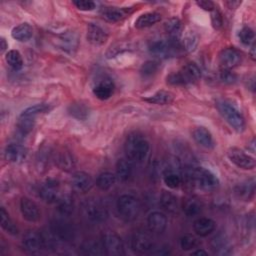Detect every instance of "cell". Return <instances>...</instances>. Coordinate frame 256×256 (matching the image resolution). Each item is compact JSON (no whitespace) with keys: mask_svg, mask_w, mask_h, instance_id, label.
I'll list each match as a JSON object with an SVG mask.
<instances>
[{"mask_svg":"<svg viewBox=\"0 0 256 256\" xmlns=\"http://www.w3.org/2000/svg\"><path fill=\"white\" fill-rule=\"evenodd\" d=\"M27 156V149L17 143H11L6 146L5 151H4V157L5 159L14 164H19L24 161V159Z\"/></svg>","mask_w":256,"mask_h":256,"instance_id":"cell-21","label":"cell"},{"mask_svg":"<svg viewBox=\"0 0 256 256\" xmlns=\"http://www.w3.org/2000/svg\"><path fill=\"white\" fill-rule=\"evenodd\" d=\"M199 244L200 242L198 238L193 234H189V233L183 234L179 239V246L184 251L196 249L199 246Z\"/></svg>","mask_w":256,"mask_h":256,"instance_id":"cell-42","label":"cell"},{"mask_svg":"<svg viewBox=\"0 0 256 256\" xmlns=\"http://www.w3.org/2000/svg\"><path fill=\"white\" fill-rule=\"evenodd\" d=\"M116 209L122 220L133 222L140 214L141 203L140 200L132 194H122L116 201Z\"/></svg>","mask_w":256,"mask_h":256,"instance_id":"cell-5","label":"cell"},{"mask_svg":"<svg viewBox=\"0 0 256 256\" xmlns=\"http://www.w3.org/2000/svg\"><path fill=\"white\" fill-rule=\"evenodd\" d=\"M57 210L59 214L63 217H68L72 214L74 210V200L69 194L60 195L57 200Z\"/></svg>","mask_w":256,"mask_h":256,"instance_id":"cell-35","label":"cell"},{"mask_svg":"<svg viewBox=\"0 0 256 256\" xmlns=\"http://www.w3.org/2000/svg\"><path fill=\"white\" fill-rule=\"evenodd\" d=\"M201 77L200 68L192 62L184 65L178 72L171 73L167 76V83L174 86L187 85L196 83Z\"/></svg>","mask_w":256,"mask_h":256,"instance_id":"cell-6","label":"cell"},{"mask_svg":"<svg viewBox=\"0 0 256 256\" xmlns=\"http://www.w3.org/2000/svg\"><path fill=\"white\" fill-rule=\"evenodd\" d=\"M81 210L86 219L94 223H101L108 219L109 212L106 205L99 199L89 198L82 202Z\"/></svg>","mask_w":256,"mask_h":256,"instance_id":"cell-7","label":"cell"},{"mask_svg":"<svg viewBox=\"0 0 256 256\" xmlns=\"http://www.w3.org/2000/svg\"><path fill=\"white\" fill-rule=\"evenodd\" d=\"M254 38H255V33L253 29L250 27H243L240 32H239V39L242 44L244 45H250L254 43Z\"/></svg>","mask_w":256,"mask_h":256,"instance_id":"cell-49","label":"cell"},{"mask_svg":"<svg viewBox=\"0 0 256 256\" xmlns=\"http://www.w3.org/2000/svg\"><path fill=\"white\" fill-rule=\"evenodd\" d=\"M22 246L29 253H37L41 249H44L41 232L39 233L34 230L27 231L23 236Z\"/></svg>","mask_w":256,"mask_h":256,"instance_id":"cell-17","label":"cell"},{"mask_svg":"<svg viewBox=\"0 0 256 256\" xmlns=\"http://www.w3.org/2000/svg\"><path fill=\"white\" fill-rule=\"evenodd\" d=\"M80 253L84 255H103L105 254L103 245L101 240L100 241H95V240H88L82 243L80 246Z\"/></svg>","mask_w":256,"mask_h":256,"instance_id":"cell-34","label":"cell"},{"mask_svg":"<svg viewBox=\"0 0 256 256\" xmlns=\"http://www.w3.org/2000/svg\"><path fill=\"white\" fill-rule=\"evenodd\" d=\"M210 248L214 254L220 256L230 255L233 251V247L228 236L223 232H219L211 238Z\"/></svg>","mask_w":256,"mask_h":256,"instance_id":"cell-13","label":"cell"},{"mask_svg":"<svg viewBox=\"0 0 256 256\" xmlns=\"http://www.w3.org/2000/svg\"><path fill=\"white\" fill-rule=\"evenodd\" d=\"M251 57H252V59H255V44L253 43L252 44V47H251Z\"/></svg>","mask_w":256,"mask_h":256,"instance_id":"cell-58","label":"cell"},{"mask_svg":"<svg viewBox=\"0 0 256 256\" xmlns=\"http://www.w3.org/2000/svg\"><path fill=\"white\" fill-rule=\"evenodd\" d=\"M0 42H1V43H0V48H1V52L3 53V52H4V51H5V50H6L7 48H8V44L6 43V40H5V39H4L3 37L1 38Z\"/></svg>","mask_w":256,"mask_h":256,"instance_id":"cell-55","label":"cell"},{"mask_svg":"<svg viewBox=\"0 0 256 256\" xmlns=\"http://www.w3.org/2000/svg\"><path fill=\"white\" fill-rule=\"evenodd\" d=\"M101 242L105 254L110 256H121L125 254L123 241L117 233L113 231L105 232L101 237Z\"/></svg>","mask_w":256,"mask_h":256,"instance_id":"cell-10","label":"cell"},{"mask_svg":"<svg viewBox=\"0 0 256 256\" xmlns=\"http://www.w3.org/2000/svg\"><path fill=\"white\" fill-rule=\"evenodd\" d=\"M161 20V15L157 12H146L141 14L135 21V27L138 29H144L154 24L158 23Z\"/></svg>","mask_w":256,"mask_h":256,"instance_id":"cell-33","label":"cell"},{"mask_svg":"<svg viewBox=\"0 0 256 256\" xmlns=\"http://www.w3.org/2000/svg\"><path fill=\"white\" fill-rule=\"evenodd\" d=\"M182 181L204 191L215 190L219 186L218 177L209 169L203 167H188L181 172Z\"/></svg>","mask_w":256,"mask_h":256,"instance_id":"cell-1","label":"cell"},{"mask_svg":"<svg viewBox=\"0 0 256 256\" xmlns=\"http://www.w3.org/2000/svg\"><path fill=\"white\" fill-rule=\"evenodd\" d=\"M198 42H199V38L198 35L191 29H188L184 35V39H183V43H182V47L183 49H185L188 52H192L196 49V47L198 46Z\"/></svg>","mask_w":256,"mask_h":256,"instance_id":"cell-44","label":"cell"},{"mask_svg":"<svg viewBox=\"0 0 256 256\" xmlns=\"http://www.w3.org/2000/svg\"><path fill=\"white\" fill-rule=\"evenodd\" d=\"M196 4L202 8L203 10L205 11H213L214 8H215V5L212 1H207V0H200V1H197Z\"/></svg>","mask_w":256,"mask_h":256,"instance_id":"cell-52","label":"cell"},{"mask_svg":"<svg viewBox=\"0 0 256 256\" xmlns=\"http://www.w3.org/2000/svg\"><path fill=\"white\" fill-rule=\"evenodd\" d=\"M35 118H30V117H19L18 123H17V129L20 132L21 135H27L29 134L33 127H34V123H35Z\"/></svg>","mask_w":256,"mask_h":256,"instance_id":"cell-46","label":"cell"},{"mask_svg":"<svg viewBox=\"0 0 256 256\" xmlns=\"http://www.w3.org/2000/svg\"><path fill=\"white\" fill-rule=\"evenodd\" d=\"M182 44L179 39L167 38V39H153L148 44L149 52L157 58L165 59L176 56L181 50Z\"/></svg>","mask_w":256,"mask_h":256,"instance_id":"cell-3","label":"cell"},{"mask_svg":"<svg viewBox=\"0 0 256 256\" xmlns=\"http://www.w3.org/2000/svg\"><path fill=\"white\" fill-rule=\"evenodd\" d=\"M234 193L239 199L243 201H250L255 194V180L251 178L238 183L234 188Z\"/></svg>","mask_w":256,"mask_h":256,"instance_id":"cell-24","label":"cell"},{"mask_svg":"<svg viewBox=\"0 0 256 256\" xmlns=\"http://www.w3.org/2000/svg\"><path fill=\"white\" fill-rule=\"evenodd\" d=\"M49 109H50V107H49L48 104L39 103V104H35V105H33V106H30V107L26 108L24 111H22V113L20 114V116H22V117L35 118L37 115L49 111Z\"/></svg>","mask_w":256,"mask_h":256,"instance_id":"cell-45","label":"cell"},{"mask_svg":"<svg viewBox=\"0 0 256 256\" xmlns=\"http://www.w3.org/2000/svg\"><path fill=\"white\" fill-rule=\"evenodd\" d=\"M0 225L3 230H5L10 235H17L18 234V228L9 216L8 212L5 210L4 207L0 208Z\"/></svg>","mask_w":256,"mask_h":256,"instance_id":"cell-37","label":"cell"},{"mask_svg":"<svg viewBox=\"0 0 256 256\" xmlns=\"http://www.w3.org/2000/svg\"><path fill=\"white\" fill-rule=\"evenodd\" d=\"M160 205L162 208L172 214H175L178 212L180 208V203L178 200V197L174 195L171 192L163 191L160 196Z\"/></svg>","mask_w":256,"mask_h":256,"instance_id":"cell-29","label":"cell"},{"mask_svg":"<svg viewBox=\"0 0 256 256\" xmlns=\"http://www.w3.org/2000/svg\"><path fill=\"white\" fill-rule=\"evenodd\" d=\"M227 156L229 160L238 168H241L244 170H252L255 168V165H256L255 159L239 148H236V147L230 148L227 151Z\"/></svg>","mask_w":256,"mask_h":256,"instance_id":"cell-11","label":"cell"},{"mask_svg":"<svg viewBox=\"0 0 256 256\" xmlns=\"http://www.w3.org/2000/svg\"><path fill=\"white\" fill-rule=\"evenodd\" d=\"M155 247L154 240L150 232L144 229L136 230L131 236V248L136 253L146 254L153 250Z\"/></svg>","mask_w":256,"mask_h":256,"instance_id":"cell-9","label":"cell"},{"mask_svg":"<svg viewBox=\"0 0 256 256\" xmlns=\"http://www.w3.org/2000/svg\"><path fill=\"white\" fill-rule=\"evenodd\" d=\"M128 9L119 7H104L101 11V15L103 19L108 22H118L123 20L129 14Z\"/></svg>","mask_w":256,"mask_h":256,"instance_id":"cell-30","label":"cell"},{"mask_svg":"<svg viewBox=\"0 0 256 256\" xmlns=\"http://www.w3.org/2000/svg\"><path fill=\"white\" fill-rule=\"evenodd\" d=\"M116 175L112 172H102L96 179V185L100 190L106 191L114 186L116 182Z\"/></svg>","mask_w":256,"mask_h":256,"instance_id":"cell-39","label":"cell"},{"mask_svg":"<svg viewBox=\"0 0 256 256\" xmlns=\"http://www.w3.org/2000/svg\"><path fill=\"white\" fill-rule=\"evenodd\" d=\"M130 44L129 43H125V42H119V43H116L114 45H112L106 52V56L107 58H113V57H116L118 56L119 54L125 52V51H128L130 48Z\"/></svg>","mask_w":256,"mask_h":256,"instance_id":"cell-48","label":"cell"},{"mask_svg":"<svg viewBox=\"0 0 256 256\" xmlns=\"http://www.w3.org/2000/svg\"><path fill=\"white\" fill-rule=\"evenodd\" d=\"M164 29L169 38L179 39L182 31V23L178 18H171L165 22Z\"/></svg>","mask_w":256,"mask_h":256,"instance_id":"cell-41","label":"cell"},{"mask_svg":"<svg viewBox=\"0 0 256 256\" xmlns=\"http://www.w3.org/2000/svg\"><path fill=\"white\" fill-rule=\"evenodd\" d=\"M191 254H192V255H207V254H208V252L204 251L203 249H200V248H198L197 250H195V251H192V252H191Z\"/></svg>","mask_w":256,"mask_h":256,"instance_id":"cell-56","label":"cell"},{"mask_svg":"<svg viewBox=\"0 0 256 256\" xmlns=\"http://www.w3.org/2000/svg\"><path fill=\"white\" fill-rule=\"evenodd\" d=\"M52 158V151L48 145L43 144L41 147H39V150L36 154V165L37 169L41 172H44L47 170V167L49 166L50 159Z\"/></svg>","mask_w":256,"mask_h":256,"instance_id":"cell-31","label":"cell"},{"mask_svg":"<svg viewBox=\"0 0 256 256\" xmlns=\"http://www.w3.org/2000/svg\"><path fill=\"white\" fill-rule=\"evenodd\" d=\"M87 41L93 45H103L108 39V33L106 30L98 24L88 23L86 29Z\"/></svg>","mask_w":256,"mask_h":256,"instance_id":"cell-18","label":"cell"},{"mask_svg":"<svg viewBox=\"0 0 256 256\" xmlns=\"http://www.w3.org/2000/svg\"><path fill=\"white\" fill-rule=\"evenodd\" d=\"M225 4L228 5V7L230 9H232V8H236L239 4H241V2H239V1H227Z\"/></svg>","mask_w":256,"mask_h":256,"instance_id":"cell-54","label":"cell"},{"mask_svg":"<svg viewBox=\"0 0 256 256\" xmlns=\"http://www.w3.org/2000/svg\"><path fill=\"white\" fill-rule=\"evenodd\" d=\"M39 196L46 203H56L60 197V183L54 178L46 179L39 188Z\"/></svg>","mask_w":256,"mask_h":256,"instance_id":"cell-12","label":"cell"},{"mask_svg":"<svg viewBox=\"0 0 256 256\" xmlns=\"http://www.w3.org/2000/svg\"><path fill=\"white\" fill-rule=\"evenodd\" d=\"M241 62V54L240 52L233 48L228 47L219 53V63L223 69H232L238 66Z\"/></svg>","mask_w":256,"mask_h":256,"instance_id":"cell-16","label":"cell"},{"mask_svg":"<svg viewBox=\"0 0 256 256\" xmlns=\"http://www.w3.org/2000/svg\"><path fill=\"white\" fill-rule=\"evenodd\" d=\"M48 230L54 239L58 242V244L69 242L75 236V230L73 226L66 220V217L63 216H61V218L54 219L51 222Z\"/></svg>","mask_w":256,"mask_h":256,"instance_id":"cell-8","label":"cell"},{"mask_svg":"<svg viewBox=\"0 0 256 256\" xmlns=\"http://www.w3.org/2000/svg\"><path fill=\"white\" fill-rule=\"evenodd\" d=\"M58 44H59V47L63 51H65L69 54H73L78 49L79 37H78L76 32L66 31V32H63L59 36Z\"/></svg>","mask_w":256,"mask_h":256,"instance_id":"cell-22","label":"cell"},{"mask_svg":"<svg viewBox=\"0 0 256 256\" xmlns=\"http://www.w3.org/2000/svg\"><path fill=\"white\" fill-rule=\"evenodd\" d=\"M5 60L7 64L15 71L20 70L23 67V59L19 51L17 50H9L6 53Z\"/></svg>","mask_w":256,"mask_h":256,"instance_id":"cell-43","label":"cell"},{"mask_svg":"<svg viewBox=\"0 0 256 256\" xmlns=\"http://www.w3.org/2000/svg\"><path fill=\"white\" fill-rule=\"evenodd\" d=\"M73 4L76 6L77 9L82 11H91L96 7V3L90 0H76L73 1Z\"/></svg>","mask_w":256,"mask_h":256,"instance_id":"cell-51","label":"cell"},{"mask_svg":"<svg viewBox=\"0 0 256 256\" xmlns=\"http://www.w3.org/2000/svg\"><path fill=\"white\" fill-rule=\"evenodd\" d=\"M20 211L22 217L28 222H37L41 218V212L38 205L30 198L24 196L20 200Z\"/></svg>","mask_w":256,"mask_h":256,"instance_id":"cell-14","label":"cell"},{"mask_svg":"<svg viewBox=\"0 0 256 256\" xmlns=\"http://www.w3.org/2000/svg\"><path fill=\"white\" fill-rule=\"evenodd\" d=\"M159 69V63L154 60H149L143 63L140 69V74L143 78H149L152 77Z\"/></svg>","mask_w":256,"mask_h":256,"instance_id":"cell-47","label":"cell"},{"mask_svg":"<svg viewBox=\"0 0 256 256\" xmlns=\"http://www.w3.org/2000/svg\"><path fill=\"white\" fill-rule=\"evenodd\" d=\"M147 226L151 233L161 234L167 227V217L163 212L153 211L147 217Z\"/></svg>","mask_w":256,"mask_h":256,"instance_id":"cell-20","label":"cell"},{"mask_svg":"<svg viewBox=\"0 0 256 256\" xmlns=\"http://www.w3.org/2000/svg\"><path fill=\"white\" fill-rule=\"evenodd\" d=\"M145 101L152 103V104H157V105H167L171 104L174 100V95L173 93L165 90H160L157 91L155 94L152 96L144 98Z\"/></svg>","mask_w":256,"mask_h":256,"instance_id":"cell-36","label":"cell"},{"mask_svg":"<svg viewBox=\"0 0 256 256\" xmlns=\"http://www.w3.org/2000/svg\"><path fill=\"white\" fill-rule=\"evenodd\" d=\"M55 163L61 170L70 172L76 166V159L69 149L61 148L55 153Z\"/></svg>","mask_w":256,"mask_h":256,"instance_id":"cell-19","label":"cell"},{"mask_svg":"<svg viewBox=\"0 0 256 256\" xmlns=\"http://www.w3.org/2000/svg\"><path fill=\"white\" fill-rule=\"evenodd\" d=\"M216 107L225 121L237 132H243L245 130V119L240 110L232 104L230 101L225 99L217 100Z\"/></svg>","mask_w":256,"mask_h":256,"instance_id":"cell-4","label":"cell"},{"mask_svg":"<svg viewBox=\"0 0 256 256\" xmlns=\"http://www.w3.org/2000/svg\"><path fill=\"white\" fill-rule=\"evenodd\" d=\"M133 175V163L127 158H121L116 163V177L121 182H127Z\"/></svg>","mask_w":256,"mask_h":256,"instance_id":"cell-27","label":"cell"},{"mask_svg":"<svg viewBox=\"0 0 256 256\" xmlns=\"http://www.w3.org/2000/svg\"><path fill=\"white\" fill-rule=\"evenodd\" d=\"M220 80L225 84H233L237 80V75L229 69H222L220 72Z\"/></svg>","mask_w":256,"mask_h":256,"instance_id":"cell-50","label":"cell"},{"mask_svg":"<svg viewBox=\"0 0 256 256\" xmlns=\"http://www.w3.org/2000/svg\"><path fill=\"white\" fill-rule=\"evenodd\" d=\"M68 113L78 120H85L88 118L90 110L88 106H86L84 103L76 102L70 104V106L68 107Z\"/></svg>","mask_w":256,"mask_h":256,"instance_id":"cell-40","label":"cell"},{"mask_svg":"<svg viewBox=\"0 0 256 256\" xmlns=\"http://www.w3.org/2000/svg\"><path fill=\"white\" fill-rule=\"evenodd\" d=\"M181 207L186 216L195 217L201 213V211L203 209V204L199 198L190 196L183 200Z\"/></svg>","mask_w":256,"mask_h":256,"instance_id":"cell-28","label":"cell"},{"mask_svg":"<svg viewBox=\"0 0 256 256\" xmlns=\"http://www.w3.org/2000/svg\"><path fill=\"white\" fill-rule=\"evenodd\" d=\"M33 35L32 26L28 23H21L15 26L11 31V36L20 42H26L31 39Z\"/></svg>","mask_w":256,"mask_h":256,"instance_id":"cell-32","label":"cell"},{"mask_svg":"<svg viewBox=\"0 0 256 256\" xmlns=\"http://www.w3.org/2000/svg\"><path fill=\"white\" fill-rule=\"evenodd\" d=\"M114 92V83L108 78L99 80L93 87V94L100 100L109 99Z\"/></svg>","mask_w":256,"mask_h":256,"instance_id":"cell-25","label":"cell"},{"mask_svg":"<svg viewBox=\"0 0 256 256\" xmlns=\"http://www.w3.org/2000/svg\"><path fill=\"white\" fill-rule=\"evenodd\" d=\"M211 20H212V25L214 28L218 29L221 27L222 25V18H221V15L219 12L217 11H214L212 13V16H211Z\"/></svg>","mask_w":256,"mask_h":256,"instance_id":"cell-53","label":"cell"},{"mask_svg":"<svg viewBox=\"0 0 256 256\" xmlns=\"http://www.w3.org/2000/svg\"><path fill=\"white\" fill-rule=\"evenodd\" d=\"M71 185L78 193H87L94 185L92 177L84 171H76L72 174Z\"/></svg>","mask_w":256,"mask_h":256,"instance_id":"cell-15","label":"cell"},{"mask_svg":"<svg viewBox=\"0 0 256 256\" xmlns=\"http://www.w3.org/2000/svg\"><path fill=\"white\" fill-rule=\"evenodd\" d=\"M150 145L147 138L139 133H130L124 143V152L126 158L132 163H142L149 153Z\"/></svg>","mask_w":256,"mask_h":256,"instance_id":"cell-2","label":"cell"},{"mask_svg":"<svg viewBox=\"0 0 256 256\" xmlns=\"http://www.w3.org/2000/svg\"><path fill=\"white\" fill-rule=\"evenodd\" d=\"M192 137L195 140L197 144L200 146L207 148V149H213L215 146V141L213 139V136L211 132L205 128V127H197L193 130Z\"/></svg>","mask_w":256,"mask_h":256,"instance_id":"cell-23","label":"cell"},{"mask_svg":"<svg viewBox=\"0 0 256 256\" xmlns=\"http://www.w3.org/2000/svg\"><path fill=\"white\" fill-rule=\"evenodd\" d=\"M254 146H255V140H254V139H252V140H251V142L248 144V149H250V150H251V152H253V153H254V151H255Z\"/></svg>","mask_w":256,"mask_h":256,"instance_id":"cell-57","label":"cell"},{"mask_svg":"<svg viewBox=\"0 0 256 256\" xmlns=\"http://www.w3.org/2000/svg\"><path fill=\"white\" fill-rule=\"evenodd\" d=\"M215 221L207 217H200L196 219L193 223V230L196 233V235L200 237L208 236L215 230Z\"/></svg>","mask_w":256,"mask_h":256,"instance_id":"cell-26","label":"cell"},{"mask_svg":"<svg viewBox=\"0 0 256 256\" xmlns=\"http://www.w3.org/2000/svg\"><path fill=\"white\" fill-rule=\"evenodd\" d=\"M162 179L165 185L170 189H176L182 183L181 172H177V171H172V170L163 171Z\"/></svg>","mask_w":256,"mask_h":256,"instance_id":"cell-38","label":"cell"}]
</instances>
